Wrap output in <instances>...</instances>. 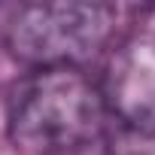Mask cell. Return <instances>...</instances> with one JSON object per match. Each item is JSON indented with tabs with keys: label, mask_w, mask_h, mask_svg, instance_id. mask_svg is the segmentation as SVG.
Segmentation results:
<instances>
[{
	"label": "cell",
	"mask_w": 155,
	"mask_h": 155,
	"mask_svg": "<svg viewBox=\"0 0 155 155\" xmlns=\"http://www.w3.org/2000/svg\"><path fill=\"white\" fill-rule=\"evenodd\" d=\"M119 9L110 3H28L9 28L6 46L31 70L85 67L113 40Z\"/></svg>",
	"instance_id": "cell-2"
},
{
	"label": "cell",
	"mask_w": 155,
	"mask_h": 155,
	"mask_svg": "<svg viewBox=\"0 0 155 155\" xmlns=\"http://www.w3.org/2000/svg\"><path fill=\"white\" fill-rule=\"evenodd\" d=\"M107 104L97 79L79 67L31 70L6 101V134L21 152L73 155L107 134Z\"/></svg>",
	"instance_id": "cell-1"
},
{
	"label": "cell",
	"mask_w": 155,
	"mask_h": 155,
	"mask_svg": "<svg viewBox=\"0 0 155 155\" xmlns=\"http://www.w3.org/2000/svg\"><path fill=\"white\" fill-rule=\"evenodd\" d=\"M97 85L110 119L155 140V34H137L110 49Z\"/></svg>",
	"instance_id": "cell-3"
}]
</instances>
